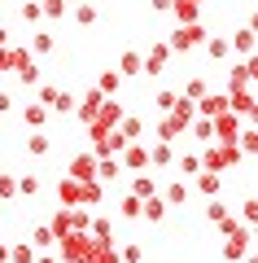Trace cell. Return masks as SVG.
<instances>
[{
  "mask_svg": "<svg viewBox=\"0 0 258 263\" xmlns=\"http://www.w3.org/2000/svg\"><path fill=\"white\" fill-rule=\"evenodd\" d=\"M9 70V48H0V75Z\"/></svg>",
  "mask_w": 258,
  "mask_h": 263,
  "instance_id": "cell-46",
  "label": "cell"
},
{
  "mask_svg": "<svg viewBox=\"0 0 258 263\" xmlns=\"http://www.w3.org/2000/svg\"><path fill=\"white\" fill-rule=\"evenodd\" d=\"M249 79H254V57H241L228 75V88H249Z\"/></svg>",
  "mask_w": 258,
  "mask_h": 263,
  "instance_id": "cell-11",
  "label": "cell"
},
{
  "mask_svg": "<svg viewBox=\"0 0 258 263\" xmlns=\"http://www.w3.org/2000/svg\"><path fill=\"white\" fill-rule=\"evenodd\" d=\"M140 215H145L149 224H162V219H166V202H162V193L140 197Z\"/></svg>",
  "mask_w": 258,
  "mask_h": 263,
  "instance_id": "cell-10",
  "label": "cell"
},
{
  "mask_svg": "<svg viewBox=\"0 0 258 263\" xmlns=\"http://www.w3.org/2000/svg\"><path fill=\"white\" fill-rule=\"evenodd\" d=\"M9 110H13V97H9V92H0V114H9Z\"/></svg>",
  "mask_w": 258,
  "mask_h": 263,
  "instance_id": "cell-45",
  "label": "cell"
},
{
  "mask_svg": "<svg viewBox=\"0 0 258 263\" xmlns=\"http://www.w3.org/2000/svg\"><path fill=\"white\" fill-rule=\"evenodd\" d=\"M0 48H9V27H0Z\"/></svg>",
  "mask_w": 258,
  "mask_h": 263,
  "instance_id": "cell-48",
  "label": "cell"
},
{
  "mask_svg": "<svg viewBox=\"0 0 258 263\" xmlns=\"http://www.w3.org/2000/svg\"><path fill=\"white\" fill-rule=\"evenodd\" d=\"M118 206H123V211H118L123 219H136V215H140V197H136V193H127V197L118 202Z\"/></svg>",
  "mask_w": 258,
  "mask_h": 263,
  "instance_id": "cell-30",
  "label": "cell"
},
{
  "mask_svg": "<svg viewBox=\"0 0 258 263\" xmlns=\"http://www.w3.org/2000/svg\"><path fill=\"white\" fill-rule=\"evenodd\" d=\"M118 132H123V136H127V141H136L140 132H145V123H140L136 114H123V119H118Z\"/></svg>",
  "mask_w": 258,
  "mask_h": 263,
  "instance_id": "cell-23",
  "label": "cell"
},
{
  "mask_svg": "<svg viewBox=\"0 0 258 263\" xmlns=\"http://www.w3.org/2000/svg\"><path fill=\"white\" fill-rule=\"evenodd\" d=\"M101 105H105V92H101V88H92V92H83V101L74 105V114L83 119V127H88V123H92L96 114H101Z\"/></svg>",
  "mask_w": 258,
  "mask_h": 263,
  "instance_id": "cell-4",
  "label": "cell"
},
{
  "mask_svg": "<svg viewBox=\"0 0 258 263\" xmlns=\"http://www.w3.org/2000/svg\"><path fill=\"white\" fill-rule=\"evenodd\" d=\"M245 250H249V228H241V233H232L228 241H223V259H232V263L245 259Z\"/></svg>",
  "mask_w": 258,
  "mask_h": 263,
  "instance_id": "cell-9",
  "label": "cell"
},
{
  "mask_svg": "<svg viewBox=\"0 0 258 263\" xmlns=\"http://www.w3.org/2000/svg\"><path fill=\"white\" fill-rule=\"evenodd\" d=\"M166 62H171V48H166V40H162V44H153L145 53V66H140V70H145V75H162Z\"/></svg>",
  "mask_w": 258,
  "mask_h": 263,
  "instance_id": "cell-8",
  "label": "cell"
},
{
  "mask_svg": "<svg viewBox=\"0 0 258 263\" xmlns=\"http://www.w3.org/2000/svg\"><path fill=\"white\" fill-rule=\"evenodd\" d=\"M206 53H210V57H219V62H223V57H228L232 48H228V40H219V35H214V40H206Z\"/></svg>",
  "mask_w": 258,
  "mask_h": 263,
  "instance_id": "cell-37",
  "label": "cell"
},
{
  "mask_svg": "<svg viewBox=\"0 0 258 263\" xmlns=\"http://www.w3.org/2000/svg\"><path fill=\"white\" fill-rule=\"evenodd\" d=\"M162 202H166V206H184V202H188V184H184V180H175V184H166Z\"/></svg>",
  "mask_w": 258,
  "mask_h": 263,
  "instance_id": "cell-19",
  "label": "cell"
},
{
  "mask_svg": "<svg viewBox=\"0 0 258 263\" xmlns=\"http://www.w3.org/2000/svg\"><path fill=\"white\" fill-rule=\"evenodd\" d=\"M35 97H39V105H48V110H53V105H57V97H62V88H53V84H39V88H35Z\"/></svg>",
  "mask_w": 258,
  "mask_h": 263,
  "instance_id": "cell-27",
  "label": "cell"
},
{
  "mask_svg": "<svg viewBox=\"0 0 258 263\" xmlns=\"http://www.w3.org/2000/svg\"><path fill=\"white\" fill-rule=\"evenodd\" d=\"M193 110L202 114V119H214V114H223V110H228V92H206V97H197V101H193Z\"/></svg>",
  "mask_w": 258,
  "mask_h": 263,
  "instance_id": "cell-5",
  "label": "cell"
},
{
  "mask_svg": "<svg viewBox=\"0 0 258 263\" xmlns=\"http://www.w3.org/2000/svg\"><path fill=\"white\" fill-rule=\"evenodd\" d=\"M223 215H228V206H223L219 197H210V206H206V219H210V224H219Z\"/></svg>",
  "mask_w": 258,
  "mask_h": 263,
  "instance_id": "cell-40",
  "label": "cell"
},
{
  "mask_svg": "<svg viewBox=\"0 0 258 263\" xmlns=\"http://www.w3.org/2000/svg\"><path fill=\"white\" fill-rule=\"evenodd\" d=\"M118 158H96V180H118Z\"/></svg>",
  "mask_w": 258,
  "mask_h": 263,
  "instance_id": "cell-24",
  "label": "cell"
},
{
  "mask_svg": "<svg viewBox=\"0 0 258 263\" xmlns=\"http://www.w3.org/2000/svg\"><path fill=\"white\" fill-rule=\"evenodd\" d=\"M39 13H44V9H39V0H27V5H22V18H27V22H39Z\"/></svg>",
  "mask_w": 258,
  "mask_h": 263,
  "instance_id": "cell-43",
  "label": "cell"
},
{
  "mask_svg": "<svg viewBox=\"0 0 258 263\" xmlns=\"http://www.w3.org/2000/svg\"><path fill=\"white\" fill-rule=\"evenodd\" d=\"M140 259H145V250H140L136 241H131V246H123V250H118V263H140Z\"/></svg>",
  "mask_w": 258,
  "mask_h": 263,
  "instance_id": "cell-39",
  "label": "cell"
},
{
  "mask_svg": "<svg viewBox=\"0 0 258 263\" xmlns=\"http://www.w3.org/2000/svg\"><path fill=\"white\" fill-rule=\"evenodd\" d=\"M140 66H145V53H136V48H127V53L118 57V75H140Z\"/></svg>",
  "mask_w": 258,
  "mask_h": 263,
  "instance_id": "cell-17",
  "label": "cell"
},
{
  "mask_svg": "<svg viewBox=\"0 0 258 263\" xmlns=\"http://www.w3.org/2000/svg\"><path fill=\"white\" fill-rule=\"evenodd\" d=\"M197 193L219 197L223 193V176H219V171H197Z\"/></svg>",
  "mask_w": 258,
  "mask_h": 263,
  "instance_id": "cell-12",
  "label": "cell"
},
{
  "mask_svg": "<svg viewBox=\"0 0 258 263\" xmlns=\"http://www.w3.org/2000/svg\"><path fill=\"white\" fill-rule=\"evenodd\" d=\"M53 110H62V114H70V110H74V97H70V92H62V97H57V105H53Z\"/></svg>",
  "mask_w": 258,
  "mask_h": 263,
  "instance_id": "cell-44",
  "label": "cell"
},
{
  "mask_svg": "<svg viewBox=\"0 0 258 263\" xmlns=\"http://www.w3.org/2000/svg\"><path fill=\"white\" fill-rule=\"evenodd\" d=\"M35 263H62V259H53V254L44 250V254H35Z\"/></svg>",
  "mask_w": 258,
  "mask_h": 263,
  "instance_id": "cell-47",
  "label": "cell"
},
{
  "mask_svg": "<svg viewBox=\"0 0 258 263\" xmlns=\"http://www.w3.org/2000/svg\"><path fill=\"white\" fill-rule=\"evenodd\" d=\"M184 97H188V101L206 97V79H188V84H184Z\"/></svg>",
  "mask_w": 258,
  "mask_h": 263,
  "instance_id": "cell-42",
  "label": "cell"
},
{
  "mask_svg": "<svg viewBox=\"0 0 258 263\" xmlns=\"http://www.w3.org/2000/svg\"><path fill=\"white\" fill-rule=\"evenodd\" d=\"M241 263H258V254H249V250H245V259H241Z\"/></svg>",
  "mask_w": 258,
  "mask_h": 263,
  "instance_id": "cell-51",
  "label": "cell"
},
{
  "mask_svg": "<svg viewBox=\"0 0 258 263\" xmlns=\"http://www.w3.org/2000/svg\"><path fill=\"white\" fill-rule=\"evenodd\" d=\"M171 105H175V92H157L153 97V110L157 114H171Z\"/></svg>",
  "mask_w": 258,
  "mask_h": 263,
  "instance_id": "cell-41",
  "label": "cell"
},
{
  "mask_svg": "<svg viewBox=\"0 0 258 263\" xmlns=\"http://www.w3.org/2000/svg\"><path fill=\"white\" fill-rule=\"evenodd\" d=\"M118 167H127V171H140V167H149V149L145 145H123L118 149Z\"/></svg>",
  "mask_w": 258,
  "mask_h": 263,
  "instance_id": "cell-6",
  "label": "cell"
},
{
  "mask_svg": "<svg viewBox=\"0 0 258 263\" xmlns=\"http://www.w3.org/2000/svg\"><path fill=\"white\" fill-rule=\"evenodd\" d=\"M57 202H62V206H79V180H57Z\"/></svg>",
  "mask_w": 258,
  "mask_h": 263,
  "instance_id": "cell-14",
  "label": "cell"
},
{
  "mask_svg": "<svg viewBox=\"0 0 258 263\" xmlns=\"http://www.w3.org/2000/svg\"><path fill=\"white\" fill-rule=\"evenodd\" d=\"M241 127H245V119H241V114H232V110H223V114H214V119H210V132L219 136V141H236Z\"/></svg>",
  "mask_w": 258,
  "mask_h": 263,
  "instance_id": "cell-3",
  "label": "cell"
},
{
  "mask_svg": "<svg viewBox=\"0 0 258 263\" xmlns=\"http://www.w3.org/2000/svg\"><path fill=\"white\" fill-rule=\"evenodd\" d=\"M254 219H258V202H254V197H245V206H241V224L254 228Z\"/></svg>",
  "mask_w": 258,
  "mask_h": 263,
  "instance_id": "cell-38",
  "label": "cell"
},
{
  "mask_svg": "<svg viewBox=\"0 0 258 263\" xmlns=\"http://www.w3.org/2000/svg\"><path fill=\"white\" fill-rule=\"evenodd\" d=\"M31 246H35V250H53V233H48V224H35V228H31Z\"/></svg>",
  "mask_w": 258,
  "mask_h": 263,
  "instance_id": "cell-21",
  "label": "cell"
},
{
  "mask_svg": "<svg viewBox=\"0 0 258 263\" xmlns=\"http://www.w3.org/2000/svg\"><path fill=\"white\" fill-rule=\"evenodd\" d=\"M48 145H53V141H48L44 132H31V136H27V154H31V158H44Z\"/></svg>",
  "mask_w": 258,
  "mask_h": 263,
  "instance_id": "cell-20",
  "label": "cell"
},
{
  "mask_svg": "<svg viewBox=\"0 0 258 263\" xmlns=\"http://www.w3.org/2000/svg\"><path fill=\"white\" fill-rule=\"evenodd\" d=\"M9 259L13 263H35V246H9Z\"/></svg>",
  "mask_w": 258,
  "mask_h": 263,
  "instance_id": "cell-32",
  "label": "cell"
},
{
  "mask_svg": "<svg viewBox=\"0 0 258 263\" xmlns=\"http://www.w3.org/2000/svg\"><path fill=\"white\" fill-rule=\"evenodd\" d=\"M188 127H193V136H197V141H214V132H210V119H193Z\"/></svg>",
  "mask_w": 258,
  "mask_h": 263,
  "instance_id": "cell-36",
  "label": "cell"
},
{
  "mask_svg": "<svg viewBox=\"0 0 258 263\" xmlns=\"http://www.w3.org/2000/svg\"><path fill=\"white\" fill-rule=\"evenodd\" d=\"M153 9H157V13H162V9H171V0H153Z\"/></svg>",
  "mask_w": 258,
  "mask_h": 263,
  "instance_id": "cell-49",
  "label": "cell"
},
{
  "mask_svg": "<svg viewBox=\"0 0 258 263\" xmlns=\"http://www.w3.org/2000/svg\"><path fill=\"white\" fill-rule=\"evenodd\" d=\"M171 9H175L180 27H184V22H197V13H202V0H171Z\"/></svg>",
  "mask_w": 258,
  "mask_h": 263,
  "instance_id": "cell-15",
  "label": "cell"
},
{
  "mask_svg": "<svg viewBox=\"0 0 258 263\" xmlns=\"http://www.w3.org/2000/svg\"><path fill=\"white\" fill-rule=\"evenodd\" d=\"M131 193H136V197H149V193H157L153 176H136V180H131Z\"/></svg>",
  "mask_w": 258,
  "mask_h": 263,
  "instance_id": "cell-28",
  "label": "cell"
},
{
  "mask_svg": "<svg viewBox=\"0 0 258 263\" xmlns=\"http://www.w3.org/2000/svg\"><path fill=\"white\" fill-rule=\"evenodd\" d=\"M66 176L70 180H96V154H74Z\"/></svg>",
  "mask_w": 258,
  "mask_h": 263,
  "instance_id": "cell-7",
  "label": "cell"
},
{
  "mask_svg": "<svg viewBox=\"0 0 258 263\" xmlns=\"http://www.w3.org/2000/svg\"><path fill=\"white\" fill-rule=\"evenodd\" d=\"M118 84H123V75H118V70H105V75H101V84H96V88H101V92L110 97V92H118Z\"/></svg>",
  "mask_w": 258,
  "mask_h": 263,
  "instance_id": "cell-31",
  "label": "cell"
},
{
  "mask_svg": "<svg viewBox=\"0 0 258 263\" xmlns=\"http://www.w3.org/2000/svg\"><path fill=\"white\" fill-rule=\"evenodd\" d=\"M0 263H9V246L5 241H0Z\"/></svg>",
  "mask_w": 258,
  "mask_h": 263,
  "instance_id": "cell-50",
  "label": "cell"
},
{
  "mask_svg": "<svg viewBox=\"0 0 258 263\" xmlns=\"http://www.w3.org/2000/svg\"><path fill=\"white\" fill-rule=\"evenodd\" d=\"M228 48H236L241 57H254V27H241L236 35L228 40Z\"/></svg>",
  "mask_w": 258,
  "mask_h": 263,
  "instance_id": "cell-13",
  "label": "cell"
},
{
  "mask_svg": "<svg viewBox=\"0 0 258 263\" xmlns=\"http://www.w3.org/2000/svg\"><path fill=\"white\" fill-rule=\"evenodd\" d=\"M22 119H27L31 127L39 132V127H44V123H48V105H39V101H35V105H27V110H22Z\"/></svg>",
  "mask_w": 258,
  "mask_h": 263,
  "instance_id": "cell-22",
  "label": "cell"
},
{
  "mask_svg": "<svg viewBox=\"0 0 258 263\" xmlns=\"http://www.w3.org/2000/svg\"><path fill=\"white\" fill-rule=\"evenodd\" d=\"M18 193L22 197H35L39 193V176H18Z\"/></svg>",
  "mask_w": 258,
  "mask_h": 263,
  "instance_id": "cell-33",
  "label": "cell"
},
{
  "mask_svg": "<svg viewBox=\"0 0 258 263\" xmlns=\"http://www.w3.org/2000/svg\"><path fill=\"white\" fill-rule=\"evenodd\" d=\"M74 22H79V27H92V22H96V9H92V5H74Z\"/></svg>",
  "mask_w": 258,
  "mask_h": 263,
  "instance_id": "cell-35",
  "label": "cell"
},
{
  "mask_svg": "<svg viewBox=\"0 0 258 263\" xmlns=\"http://www.w3.org/2000/svg\"><path fill=\"white\" fill-rule=\"evenodd\" d=\"M149 162H153V167H171V162H175V149H171V141H153V149H149Z\"/></svg>",
  "mask_w": 258,
  "mask_h": 263,
  "instance_id": "cell-16",
  "label": "cell"
},
{
  "mask_svg": "<svg viewBox=\"0 0 258 263\" xmlns=\"http://www.w3.org/2000/svg\"><path fill=\"white\" fill-rule=\"evenodd\" d=\"M39 9H44L48 18H66V13H70V9H66V0H39Z\"/></svg>",
  "mask_w": 258,
  "mask_h": 263,
  "instance_id": "cell-34",
  "label": "cell"
},
{
  "mask_svg": "<svg viewBox=\"0 0 258 263\" xmlns=\"http://www.w3.org/2000/svg\"><path fill=\"white\" fill-rule=\"evenodd\" d=\"M57 246H62V259L66 263H101V250H105L92 233H66Z\"/></svg>",
  "mask_w": 258,
  "mask_h": 263,
  "instance_id": "cell-1",
  "label": "cell"
},
{
  "mask_svg": "<svg viewBox=\"0 0 258 263\" xmlns=\"http://www.w3.org/2000/svg\"><path fill=\"white\" fill-rule=\"evenodd\" d=\"M202 44H206V27L202 22H184V27H175L171 40H166L171 53H188V48H202Z\"/></svg>",
  "mask_w": 258,
  "mask_h": 263,
  "instance_id": "cell-2",
  "label": "cell"
},
{
  "mask_svg": "<svg viewBox=\"0 0 258 263\" xmlns=\"http://www.w3.org/2000/svg\"><path fill=\"white\" fill-rule=\"evenodd\" d=\"M44 53H53V35H48V31H35V40H31V57H44Z\"/></svg>",
  "mask_w": 258,
  "mask_h": 263,
  "instance_id": "cell-25",
  "label": "cell"
},
{
  "mask_svg": "<svg viewBox=\"0 0 258 263\" xmlns=\"http://www.w3.org/2000/svg\"><path fill=\"white\" fill-rule=\"evenodd\" d=\"M175 167H180V176H197L202 171V158L197 154H184V158H175Z\"/></svg>",
  "mask_w": 258,
  "mask_h": 263,
  "instance_id": "cell-26",
  "label": "cell"
},
{
  "mask_svg": "<svg viewBox=\"0 0 258 263\" xmlns=\"http://www.w3.org/2000/svg\"><path fill=\"white\" fill-rule=\"evenodd\" d=\"M88 233H92L101 246H114V224L110 219H88Z\"/></svg>",
  "mask_w": 258,
  "mask_h": 263,
  "instance_id": "cell-18",
  "label": "cell"
},
{
  "mask_svg": "<svg viewBox=\"0 0 258 263\" xmlns=\"http://www.w3.org/2000/svg\"><path fill=\"white\" fill-rule=\"evenodd\" d=\"M9 197H18V176H5L0 171V202H9Z\"/></svg>",
  "mask_w": 258,
  "mask_h": 263,
  "instance_id": "cell-29",
  "label": "cell"
}]
</instances>
